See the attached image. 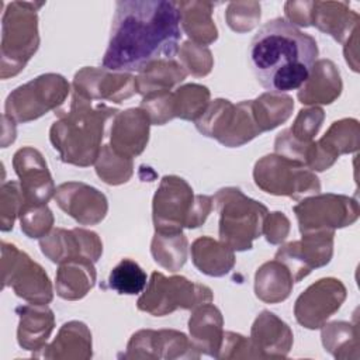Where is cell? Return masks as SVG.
<instances>
[{"mask_svg":"<svg viewBox=\"0 0 360 360\" xmlns=\"http://www.w3.org/2000/svg\"><path fill=\"white\" fill-rule=\"evenodd\" d=\"M180 37L176 1H117L103 68L117 73L142 72L158 60L173 59Z\"/></svg>","mask_w":360,"mask_h":360,"instance_id":"6da1fadb","label":"cell"},{"mask_svg":"<svg viewBox=\"0 0 360 360\" xmlns=\"http://www.w3.org/2000/svg\"><path fill=\"white\" fill-rule=\"evenodd\" d=\"M316 56L315 38L281 17L264 22L248 49L257 82L270 93L298 90L308 80Z\"/></svg>","mask_w":360,"mask_h":360,"instance_id":"7a4b0ae2","label":"cell"},{"mask_svg":"<svg viewBox=\"0 0 360 360\" xmlns=\"http://www.w3.org/2000/svg\"><path fill=\"white\" fill-rule=\"evenodd\" d=\"M117 110L104 104L93 108L90 100L73 93L69 111L59 114L51 128V142L60 159L76 166H89L100 155L104 124Z\"/></svg>","mask_w":360,"mask_h":360,"instance_id":"3957f363","label":"cell"},{"mask_svg":"<svg viewBox=\"0 0 360 360\" xmlns=\"http://www.w3.org/2000/svg\"><path fill=\"white\" fill-rule=\"evenodd\" d=\"M211 207V197L194 195L183 179L165 176L153 197L156 232L179 233L183 226L197 228L205 221Z\"/></svg>","mask_w":360,"mask_h":360,"instance_id":"277c9868","label":"cell"},{"mask_svg":"<svg viewBox=\"0 0 360 360\" xmlns=\"http://www.w3.org/2000/svg\"><path fill=\"white\" fill-rule=\"evenodd\" d=\"M214 200L219 212L221 242L232 250L250 249L253 239L263 232L267 208L235 187L221 188Z\"/></svg>","mask_w":360,"mask_h":360,"instance_id":"5b68a950","label":"cell"},{"mask_svg":"<svg viewBox=\"0 0 360 360\" xmlns=\"http://www.w3.org/2000/svg\"><path fill=\"white\" fill-rule=\"evenodd\" d=\"M45 3L11 1L3 14L1 35V77L10 69L7 76L17 75L27 60L35 53L38 37L37 11Z\"/></svg>","mask_w":360,"mask_h":360,"instance_id":"8992f818","label":"cell"},{"mask_svg":"<svg viewBox=\"0 0 360 360\" xmlns=\"http://www.w3.org/2000/svg\"><path fill=\"white\" fill-rule=\"evenodd\" d=\"M195 125L201 134L215 138L225 146H240L262 134L253 115L252 101L233 105L229 100L218 98L210 104Z\"/></svg>","mask_w":360,"mask_h":360,"instance_id":"52a82bcc","label":"cell"},{"mask_svg":"<svg viewBox=\"0 0 360 360\" xmlns=\"http://www.w3.org/2000/svg\"><path fill=\"white\" fill-rule=\"evenodd\" d=\"M211 290L194 284L184 277H165L162 273H152L146 291L138 300V308L155 316L173 312L177 308L190 309L201 302L211 301Z\"/></svg>","mask_w":360,"mask_h":360,"instance_id":"ba28073f","label":"cell"},{"mask_svg":"<svg viewBox=\"0 0 360 360\" xmlns=\"http://www.w3.org/2000/svg\"><path fill=\"white\" fill-rule=\"evenodd\" d=\"M255 181L266 193L300 198L318 193L321 186L318 177L305 169V165L285 156L269 155L255 166Z\"/></svg>","mask_w":360,"mask_h":360,"instance_id":"9c48e42d","label":"cell"},{"mask_svg":"<svg viewBox=\"0 0 360 360\" xmlns=\"http://www.w3.org/2000/svg\"><path fill=\"white\" fill-rule=\"evenodd\" d=\"M69 93V84L60 75H42L8 94L6 115L27 122L41 117L62 104Z\"/></svg>","mask_w":360,"mask_h":360,"instance_id":"30bf717a","label":"cell"},{"mask_svg":"<svg viewBox=\"0 0 360 360\" xmlns=\"http://www.w3.org/2000/svg\"><path fill=\"white\" fill-rule=\"evenodd\" d=\"M300 231L302 233L312 231H332L353 224L357 219V204L345 197L335 194L316 195L304 200L294 207Z\"/></svg>","mask_w":360,"mask_h":360,"instance_id":"8fae6325","label":"cell"},{"mask_svg":"<svg viewBox=\"0 0 360 360\" xmlns=\"http://www.w3.org/2000/svg\"><path fill=\"white\" fill-rule=\"evenodd\" d=\"M332 245L333 231L305 232L301 240L280 248L276 253V260L288 267L294 281H300L314 267H321L330 260Z\"/></svg>","mask_w":360,"mask_h":360,"instance_id":"7c38bea8","label":"cell"},{"mask_svg":"<svg viewBox=\"0 0 360 360\" xmlns=\"http://www.w3.org/2000/svg\"><path fill=\"white\" fill-rule=\"evenodd\" d=\"M3 245L10 252V259L3 253V260L10 263L3 266L4 269V287L11 285L18 297L27 301L46 304L52 300V288L48 276L44 273L42 267L31 262L25 253H21L13 245Z\"/></svg>","mask_w":360,"mask_h":360,"instance_id":"4fadbf2b","label":"cell"},{"mask_svg":"<svg viewBox=\"0 0 360 360\" xmlns=\"http://www.w3.org/2000/svg\"><path fill=\"white\" fill-rule=\"evenodd\" d=\"M346 297L343 284L336 278H322L307 288L295 302L297 321L309 328H321L325 319L336 312Z\"/></svg>","mask_w":360,"mask_h":360,"instance_id":"5bb4252c","label":"cell"},{"mask_svg":"<svg viewBox=\"0 0 360 360\" xmlns=\"http://www.w3.org/2000/svg\"><path fill=\"white\" fill-rule=\"evenodd\" d=\"M73 86L75 93L87 100L104 98L115 103H121V100L131 97L136 91L135 80L131 75L93 68H84L77 72Z\"/></svg>","mask_w":360,"mask_h":360,"instance_id":"9a60e30c","label":"cell"},{"mask_svg":"<svg viewBox=\"0 0 360 360\" xmlns=\"http://www.w3.org/2000/svg\"><path fill=\"white\" fill-rule=\"evenodd\" d=\"M13 165L20 177L25 204H46L55 188L42 155L32 148H22L14 155Z\"/></svg>","mask_w":360,"mask_h":360,"instance_id":"2e32d148","label":"cell"},{"mask_svg":"<svg viewBox=\"0 0 360 360\" xmlns=\"http://www.w3.org/2000/svg\"><path fill=\"white\" fill-rule=\"evenodd\" d=\"M41 249L52 262L62 263L76 257L98 260L103 246L94 232L73 229H55L48 238L41 240Z\"/></svg>","mask_w":360,"mask_h":360,"instance_id":"e0dca14e","label":"cell"},{"mask_svg":"<svg viewBox=\"0 0 360 360\" xmlns=\"http://www.w3.org/2000/svg\"><path fill=\"white\" fill-rule=\"evenodd\" d=\"M59 207L83 225L100 222L107 212V200L96 188L83 183H65L56 190Z\"/></svg>","mask_w":360,"mask_h":360,"instance_id":"ac0fdd59","label":"cell"},{"mask_svg":"<svg viewBox=\"0 0 360 360\" xmlns=\"http://www.w3.org/2000/svg\"><path fill=\"white\" fill-rule=\"evenodd\" d=\"M149 117L141 108H132L115 115L111 128V149L124 156L139 155L148 143Z\"/></svg>","mask_w":360,"mask_h":360,"instance_id":"d6986e66","label":"cell"},{"mask_svg":"<svg viewBox=\"0 0 360 360\" xmlns=\"http://www.w3.org/2000/svg\"><path fill=\"white\" fill-rule=\"evenodd\" d=\"M357 20V13L346 1H312L309 24L339 42L356 32Z\"/></svg>","mask_w":360,"mask_h":360,"instance_id":"ffe728a7","label":"cell"},{"mask_svg":"<svg viewBox=\"0 0 360 360\" xmlns=\"http://www.w3.org/2000/svg\"><path fill=\"white\" fill-rule=\"evenodd\" d=\"M342 90L339 70L333 62L321 59L315 62L308 80L300 87L298 98L302 104H329Z\"/></svg>","mask_w":360,"mask_h":360,"instance_id":"44dd1931","label":"cell"},{"mask_svg":"<svg viewBox=\"0 0 360 360\" xmlns=\"http://www.w3.org/2000/svg\"><path fill=\"white\" fill-rule=\"evenodd\" d=\"M180 13V24L186 34L202 45L211 44L218 38L217 27L212 21V3L205 1H176Z\"/></svg>","mask_w":360,"mask_h":360,"instance_id":"7402d4cb","label":"cell"},{"mask_svg":"<svg viewBox=\"0 0 360 360\" xmlns=\"http://www.w3.org/2000/svg\"><path fill=\"white\" fill-rule=\"evenodd\" d=\"M94 278V269L86 257L70 259L58 270L56 291L62 298L77 300L87 294Z\"/></svg>","mask_w":360,"mask_h":360,"instance_id":"603a6c76","label":"cell"},{"mask_svg":"<svg viewBox=\"0 0 360 360\" xmlns=\"http://www.w3.org/2000/svg\"><path fill=\"white\" fill-rule=\"evenodd\" d=\"M193 262L195 267L208 276H224L235 263L232 249L225 243H219L211 238H200L191 248Z\"/></svg>","mask_w":360,"mask_h":360,"instance_id":"cb8c5ba5","label":"cell"},{"mask_svg":"<svg viewBox=\"0 0 360 360\" xmlns=\"http://www.w3.org/2000/svg\"><path fill=\"white\" fill-rule=\"evenodd\" d=\"M292 281L290 270L281 262H267L256 273L255 291L266 302H278L290 295Z\"/></svg>","mask_w":360,"mask_h":360,"instance_id":"d4e9b609","label":"cell"},{"mask_svg":"<svg viewBox=\"0 0 360 360\" xmlns=\"http://www.w3.org/2000/svg\"><path fill=\"white\" fill-rule=\"evenodd\" d=\"M186 75L181 65L172 59H162L141 72V76L135 80V89L143 97L155 93H166L172 86L184 80Z\"/></svg>","mask_w":360,"mask_h":360,"instance_id":"484cf974","label":"cell"},{"mask_svg":"<svg viewBox=\"0 0 360 360\" xmlns=\"http://www.w3.org/2000/svg\"><path fill=\"white\" fill-rule=\"evenodd\" d=\"M294 108L292 98L281 93H264L252 101V110L259 129L269 131L284 122Z\"/></svg>","mask_w":360,"mask_h":360,"instance_id":"4316f807","label":"cell"},{"mask_svg":"<svg viewBox=\"0 0 360 360\" xmlns=\"http://www.w3.org/2000/svg\"><path fill=\"white\" fill-rule=\"evenodd\" d=\"M152 255L155 262L162 267L176 271L186 263L187 259V239L179 233L156 232L152 240Z\"/></svg>","mask_w":360,"mask_h":360,"instance_id":"83f0119b","label":"cell"},{"mask_svg":"<svg viewBox=\"0 0 360 360\" xmlns=\"http://www.w3.org/2000/svg\"><path fill=\"white\" fill-rule=\"evenodd\" d=\"M208 98L210 91L204 86L187 84L180 87L176 93L170 94L172 117L194 120L197 115H202Z\"/></svg>","mask_w":360,"mask_h":360,"instance_id":"f1b7e54d","label":"cell"},{"mask_svg":"<svg viewBox=\"0 0 360 360\" xmlns=\"http://www.w3.org/2000/svg\"><path fill=\"white\" fill-rule=\"evenodd\" d=\"M107 281L108 287L118 294L135 295L145 290L148 284V277L136 262L131 259H122L111 270Z\"/></svg>","mask_w":360,"mask_h":360,"instance_id":"f546056e","label":"cell"},{"mask_svg":"<svg viewBox=\"0 0 360 360\" xmlns=\"http://www.w3.org/2000/svg\"><path fill=\"white\" fill-rule=\"evenodd\" d=\"M98 163L96 165L97 174L108 184H121L128 180V177L118 169L132 173V162L129 158H124L115 153L111 146H104L98 155Z\"/></svg>","mask_w":360,"mask_h":360,"instance_id":"4dcf8cb0","label":"cell"},{"mask_svg":"<svg viewBox=\"0 0 360 360\" xmlns=\"http://www.w3.org/2000/svg\"><path fill=\"white\" fill-rule=\"evenodd\" d=\"M225 18L233 31H250L260 18V4L257 1H232L228 4Z\"/></svg>","mask_w":360,"mask_h":360,"instance_id":"1f68e13d","label":"cell"},{"mask_svg":"<svg viewBox=\"0 0 360 360\" xmlns=\"http://www.w3.org/2000/svg\"><path fill=\"white\" fill-rule=\"evenodd\" d=\"M21 229L30 238H41L52 225V215L46 205L25 204L20 212Z\"/></svg>","mask_w":360,"mask_h":360,"instance_id":"d6a6232c","label":"cell"},{"mask_svg":"<svg viewBox=\"0 0 360 360\" xmlns=\"http://www.w3.org/2000/svg\"><path fill=\"white\" fill-rule=\"evenodd\" d=\"M323 120V111L321 108H308L301 110L292 128L288 129L291 135H294V139L300 143L308 142L316 135V132L321 128Z\"/></svg>","mask_w":360,"mask_h":360,"instance_id":"836d02e7","label":"cell"},{"mask_svg":"<svg viewBox=\"0 0 360 360\" xmlns=\"http://www.w3.org/2000/svg\"><path fill=\"white\" fill-rule=\"evenodd\" d=\"M180 52L193 56V59H181L186 68L195 76H202L207 75L211 70L212 66V59H211V52L207 48L200 46L198 44H191V42H184Z\"/></svg>","mask_w":360,"mask_h":360,"instance_id":"e575fe53","label":"cell"},{"mask_svg":"<svg viewBox=\"0 0 360 360\" xmlns=\"http://www.w3.org/2000/svg\"><path fill=\"white\" fill-rule=\"evenodd\" d=\"M288 219L283 215V212H273L263 225V232L266 233L267 242L278 243L284 240L288 233Z\"/></svg>","mask_w":360,"mask_h":360,"instance_id":"d590c367","label":"cell"},{"mask_svg":"<svg viewBox=\"0 0 360 360\" xmlns=\"http://www.w3.org/2000/svg\"><path fill=\"white\" fill-rule=\"evenodd\" d=\"M312 1H287L284 4V11L290 24L308 27L311 18Z\"/></svg>","mask_w":360,"mask_h":360,"instance_id":"8d00e7d4","label":"cell"}]
</instances>
